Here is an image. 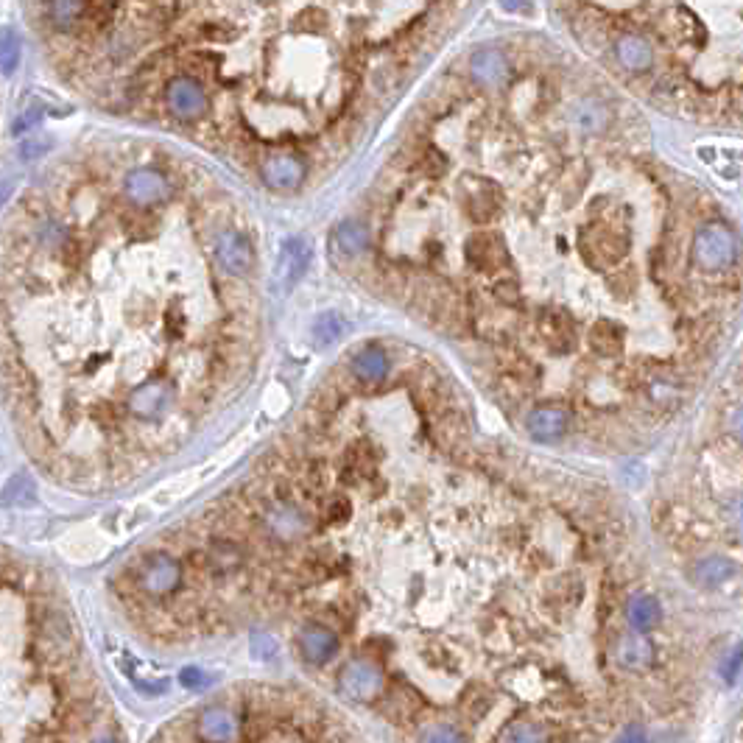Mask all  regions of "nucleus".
Returning <instances> with one entry per match:
<instances>
[{
  "label": "nucleus",
  "instance_id": "nucleus-1",
  "mask_svg": "<svg viewBox=\"0 0 743 743\" xmlns=\"http://www.w3.org/2000/svg\"><path fill=\"white\" fill-rule=\"evenodd\" d=\"M735 255H738V241H735V232L727 224L710 221V224H704L702 230L696 232L693 257L707 271L727 269V266L735 263Z\"/></svg>",
  "mask_w": 743,
  "mask_h": 743
},
{
  "label": "nucleus",
  "instance_id": "nucleus-2",
  "mask_svg": "<svg viewBox=\"0 0 743 743\" xmlns=\"http://www.w3.org/2000/svg\"><path fill=\"white\" fill-rule=\"evenodd\" d=\"M338 688L344 690V696L352 702H372L383 690V671L372 660H350L341 668L338 676Z\"/></svg>",
  "mask_w": 743,
  "mask_h": 743
},
{
  "label": "nucleus",
  "instance_id": "nucleus-3",
  "mask_svg": "<svg viewBox=\"0 0 743 743\" xmlns=\"http://www.w3.org/2000/svg\"><path fill=\"white\" fill-rule=\"evenodd\" d=\"M182 581V568L176 562L174 556L168 554H151L143 565H140V573H137V584L143 593L154 595V598H163V595H171L179 587Z\"/></svg>",
  "mask_w": 743,
  "mask_h": 743
},
{
  "label": "nucleus",
  "instance_id": "nucleus-4",
  "mask_svg": "<svg viewBox=\"0 0 743 743\" xmlns=\"http://www.w3.org/2000/svg\"><path fill=\"white\" fill-rule=\"evenodd\" d=\"M581 246H584V257L590 263H595L598 269L621 263L623 255L629 252V241L615 230H609V227H590V230H584Z\"/></svg>",
  "mask_w": 743,
  "mask_h": 743
},
{
  "label": "nucleus",
  "instance_id": "nucleus-5",
  "mask_svg": "<svg viewBox=\"0 0 743 743\" xmlns=\"http://www.w3.org/2000/svg\"><path fill=\"white\" fill-rule=\"evenodd\" d=\"M171 403H174V389L165 380L140 383L135 392L129 394V411L137 419H146V422L165 417L171 411Z\"/></svg>",
  "mask_w": 743,
  "mask_h": 743
},
{
  "label": "nucleus",
  "instance_id": "nucleus-6",
  "mask_svg": "<svg viewBox=\"0 0 743 743\" xmlns=\"http://www.w3.org/2000/svg\"><path fill=\"white\" fill-rule=\"evenodd\" d=\"M165 104L179 121H196L207 109V95H204L202 84L193 82L188 76H179L165 87Z\"/></svg>",
  "mask_w": 743,
  "mask_h": 743
},
{
  "label": "nucleus",
  "instance_id": "nucleus-7",
  "mask_svg": "<svg viewBox=\"0 0 743 743\" xmlns=\"http://www.w3.org/2000/svg\"><path fill=\"white\" fill-rule=\"evenodd\" d=\"M299 643V654L308 665H316L322 668L327 662L336 657L338 651V635L333 629H327L322 623H308L297 637Z\"/></svg>",
  "mask_w": 743,
  "mask_h": 743
},
{
  "label": "nucleus",
  "instance_id": "nucleus-8",
  "mask_svg": "<svg viewBox=\"0 0 743 743\" xmlns=\"http://www.w3.org/2000/svg\"><path fill=\"white\" fill-rule=\"evenodd\" d=\"M199 738L204 743H238L241 741V718L230 707L213 704L199 716Z\"/></svg>",
  "mask_w": 743,
  "mask_h": 743
},
{
  "label": "nucleus",
  "instance_id": "nucleus-9",
  "mask_svg": "<svg viewBox=\"0 0 743 743\" xmlns=\"http://www.w3.org/2000/svg\"><path fill=\"white\" fill-rule=\"evenodd\" d=\"M123 188H126V196L132 202L143 204V207L163 202V199H168V193H171L168 179L160 171H154V168H137V171H132V174L126 176V185Z\"/></svg>",
  "mask_w": 743,
  "mask_h": 743
},
{
  "label": "nucleus",
  "instance_id": "nucleus-10",
  "mask_svg": "<svg viewBox=\"0 0 743 743\" xmlns=\"http://www.w3.org/2000/svg\"><path fill=\"white\" fill-rule=\"evenodd\" d=\"M216 260L230 274H246L255 263L252 244L238 232H221L216 238Z\"/></svg>",
  "mask_w": 743,
  "mask_h": 743
},
{
  "label": "nucleus",
  "instance_id": "nucleus-11",
  "mask_svg": "<svg viewBox=\"0 0 743 743\" xmlns=\"http://www.w3.org/2000/svg\"><path fill=\"white\" fill-rule=\"evenodd\" d=\"M260 176L263 182L274 190H294L299 188L302 176H305V165L291 154H274L266 163L260 165Z\"/></svg>",
  "mask_w": 743,
  "mask_h": 743
},
{
  "label": "nucleus",
  "instance_id": "nucleus-12",
  "mask_svg": "<svg viewBox=\"0 0 743 743\" xmlns=\"http://www.w3.org/2000/svg\"><path fill=\"white\" fill-rule=\"evenodd\" d=\"M311 263V246L302 238H291L285 241L283 249H280V257H277V269H274V277L283 285H294L305 274Z\"/></svg>",
  "mask_w": 743,
  "mask_h": 743
},
{
  "label": "nucleus",
  "instance_id": "nucleus-13",
  "mask_svg": "<svg viewBox=\"0 0 743 743\" xmlns=\"http://www.w3.org/2000/svg\"><path fill=\"white\" fill-rule=\"evenodd\" d=\"M526 428L537 442H556V439H562L568 433L570 417L568 411H562V408L545 406L528 414Z\"/></svg>",
  "mask_w": 743,
  "mask_h": 743
},
{
  "label": "nucleus",
  "instance_id": "nucleus-14",
  "mask_svg": "<svg viewBox=\"0 0 743 743\" xmlns=\"http://www.w3.org/2000/svg\"><path fill=\"white\" fill-rule=\"evenodd\" d=\"M473 79L484 87H500L509 79V59L500 54L498 48H481L470 59Z\"/></svg>",
  "mask_w": 743,
  "mask_h": 743
},
{
  "label": "nucleus",
  "instance_id": "nucleus-15",
  "mask_svg": "<svg viewBox=\"0 0 743 743\" xmlns=\"http://www.w3.org/2000/svg\"><path fill=\"white\" fill-rule=\"evenodd\" d=\"M266 526L269 531L277 537V540H299L302 534H308V528H311V520H308V514L299 512L294 506H274L266 512Z\"/></svg>",
  "mask_w": 743,
  "mask_h": 743
},
{
  "label": "nucleus",
  "instance_id": "nucleus-16",
  "mask_svg": "<svg viewBox=\"0 0 743 743\" xmlns=\"http://www.w3.org/2000/svg\"><path fill=\"white\" fill-rule=\"evenodd\" d=\"M615 59L621 62L623 68L640 73V70H649L654 62V48L646 37L640 34H623L621 40L615 42Z\"/></svg>",
  "mask_w": 743,
  "mask_h": 743
},
{
  "label": "nucleus",
  "instance_id": "nucleus-17",
  "mask_svg": "<svg viewBox=\"0 0 743 743\" xmlns=\"http://www.w3.org/2000/svg\"><path fill=\"white\" fill-rule=\"evenodd\" d=\"M615 660L621 668L626 671H643V668H649L651 660H654V649H651V643L643 635H637V632H629V635H623L618 640V646H615Z\"/></svg>",
  "mask_w": 743,
  "mask_h": 743
},
{
  "label": "nucleus",
  "instance_id": "nucleus-18",
  "mask_svg": "<svg viewBox=\"0 0 743 743\" xmlns=\"http://www.w3.org/2000/svg\"><path fill=\"white\" fill-rule=\"evenodd\" d=\"M662 618L660 601L651 598V595H632L629 604H626V621L632 626V632L637 635H646L651 632Z\"/></svg>",
  "mask_w": 743,
  "mask_h": 743
},
{
  "label": "nucleus",
  "instance_id": "nucleus-19",
  "mask_svg": "<svg viewBox=\"0 0 743 743\" xmlns=\"http://www.w3.org/2000/svg\"><path fill=\"white\" fill-rule=\"evenodd\" d=\"M735 562L727 559V556H707L702 562H696V568H693V581L704 587V590H716L721 584H727V581L735 576Z\"/></svg>",
  "mask_w": 743,
  "mask_h": 743
},
{
  "label": "nucleus",
  "instance_id": "nucleus-20",
  "mask_svg": "<svg viewBox=\"0 0 743 743\" xmlns=\"http://www.w3.org/2000/svg\"><path fill=\"white\" fill-rule=\"evenodd\" d=\"M333 244L344 255H361V252L369 249V230H366V224H361V221H344V224L336 227Z\"/></svg>",
  "mask_w": 743,
  "mask_h": 743
},
{
  "label": "nucleus",
  "instance_id": "nucleus-21",
  "mask_svg": "<svg viewBox=\"0 0 743 743\" xmlns=\"http://www.w3.org/2000/svg\"><path fill=\"white\" fill-rule=\"evenodd\" d=\"M352 372H355V378L361 380H380L389 372V361H386L383 350L366 347V350H361L352 358Z\"/></svg>",
  "mask_w": 743,
  "mask_h": 743
},
{
  "label": "nucleus",
  "instance_id": "nucleus-22",
  "mask_svg": "<svg viewBox=\"0 0 743 743\" xmlns=\"http://www.w3.org/2000/svg\"><path fill=\"white\" fill-rule=\"evenodd\" d=\"M590 344L598 355H618L623 350V330L609 319H601L590 330Z\"/></svg>",
  "mask_w": 743,
  "mask_h": 743
},
{
  "label": "nucleus",
  "instance_id": "nucleus-23",
  "mask_svg": "<svg viewBox=\"0 0 743 743\" xmlns=\"http://www.w3.org/2000/svg\"><path fill=\"white\" fill-rule=\"evenodd\" d=\"M573 123L579 126V132H604L609 123V112L601 104H595V101H581L576 112H573Z\"/></svg>",
  "mask_w": 743,
  "mask_h": 743
},
{
  "label": "nucleus",
  "instance_id": "nucleus-24",
  "mask_svg": "<svg viewBox=\"0 0 743 743\" xmlns=\"http://www.w3.org/2000/svg\"><path fill=\"white\" fill-rule=\"evenodd\" d=\"M344 327L347 325H344V319H341L336 311H327L316 319V325H313V338H316V344L330 347V344H336L338 338L344 336Z\"/></svg>",
  "mask_w": 743,
  "mask_h": 743
},
{
  "label": "nucleus",
  "instance_id": "nucleus-25",
  "mask_svg": "<svg viewBox=\"0 0 743 743\" xmlns=\"http://www.w3.org/2000/svg\"><path fill=\"white\" fill-rule=\"evenodd\" d=\"M500 255V241L495 235H478L467 244V257L473 260L475 266H484L489 269L495 263V257Z\"/></svg>",
  "mask_w": 743,
  "mask_h": 743
},
{
  "label": "nucleus",
  "instance_id": "nucleus-26",
  "mask_svg": "<svg viewBox=\"0 0 743 743\" xmlns=\"http://www.w3.org/2000/svg\"><path fill=\"white\" fill-rule=\"evenodd\" d=\"M20 62V42L12 28H0V70L12 73Z\"/></svg>",
  "mask_w": 743,
  "mask_h": 743
},
{
  "label": "nucleus",
  "instance_id": "nucleus-27",
  "mask_svg": "<svg viewBox=\"0 0 743 743\" xmlns=\"http://www.w3.org/2000/svg\"><path fill=\"white\" fill-rule=\"evenodd\" d=\"M84 12V3H48V14L54 20L56 28H70L76 23V17Z\"/></svg>",
  "mask_w": 743,
  "mask_h": 743
},
{
  "label": "nucleus",
  "instance_id": "nucleus-28",
  "mask_svg": "<svg viewBox=\"0 0 743 743\" xmlns=\"http://www.w3.org/2000/svg\"><path fill=\"white\" fill-rule=\"evenodd\" d=\"M503 743H545V732H542L537 724L520 721V724H514V727L506 730Z\"/></svg>",
  "mask_w": 743,
  "mask_h": 743
},
{
  "label": "nucleus",
  "instance_id": "nucleus-29",
  "mask_svg": "<svg viewBox=\"0 0 743 743\" xmlns=\"http://www.w3.org/2000/svg\"><path fill=\"white\" fill-rule=\"evenodd\" d=\"M252 657L255 660H274L277 657V640L269 632H255L252 635Z\"/></svg>",
  "mask_w": 743,
  "mask_h": 743
},
{
  "label": "nucleus",
  "instance_id": "nucleus-30",
  "mask_svg": "<svg viewBox=\"0 0 743 743\" xmlns=\"http://www.w3.org/2000/svg\"><path fill=\"white\" fill-rule=\"evenodd\" d=\"M179 682H182V688L202 690L210 685V676L204 674L202 668H182V671H179Z\"/></svg>",
  "mask_w": 743,
  "mask_h": 743
},
{
  "label": "nucleus",
  "instance_id": "nucleus-31",
  "mask_svg": "<svg viewBox=\"0 0 743 743\" xmlns=\"http://www.w3.org/2000/svg\"><path fill=\"white\" fill-rule=\"evenodd\" d=\"M425 743H467V741H464V735H461L459 730H453V727H436V730L428 732Z\"/></svg>",
  "mask_w": 743,
  "mask_h": 743
},
{
  "label": "nucleus",
  "instance_id": "nucleus-32",
  "mask_svg": "<svg viewBox=\"0 0 743 743\" xmlns=\"http://www.w3.org/2000/svg\"><path fill=\"white\" fill-rule=\"evenodd\" d=\"M721 674H724V679H727L730 685L738 682V674H741V649L730 651V657H727L724 665H721Z\"/></svg>",
  "mask_w": 743,
  "mask_h": 743
},
{
  "label": "nucleus",
  "instance_id": "nucleus-33",
  "mask_svg": "<svg viewBox=\"0 0 743 743\" xmlns=\"http://www.w3.org/2000/svg\"><path fill=\"white\" fill-rule=\"evenodd\" d=\"M615 743H651L649 741V735H646V730L643 727H637V724H632V727H626V730L615 738Z\"/></svg>",
  "mask_w": 743,
  "mask_h": 743
},
{
  "label": "nucleus",
  "instance_id": "nucleus-34",
  "mask_svg": "<svg viewBox=\"0 0 743 743\" xmlns=\"http://www.w3.org/2000/svg\"><path fill=\"white\" fill-rule=\"evenodd\" d=\"M40 118H42V109L40 107H31L26 112V115L20 118V121L14 123V132H17V135H20V132H28L31 126H37V121H40Z\"/></svg>",
  "mask_w": 743,
  "mask_h": 743
},
{
  "label": "nucleus",
  "instance_id": "nucleus-35",
  "mask_svg": "<svg viewBox=\"0 0 743 743\" xmlns=\"http://www.w3.org/2000/svg\"><path fill=\"white\" fill-rule=\"evenodd\" d=\"M93 743H115V741H112V738H98V741H93Z\"/></svg>",
  "mask_w": 743,
  "mask_h": 743
}]
</instances>
